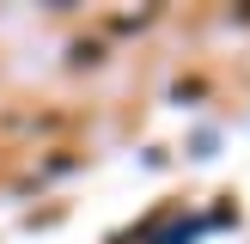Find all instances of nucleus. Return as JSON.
Returning a JSON list of instances; mask_svg holds the SVG:
<instances>
[{
  "mask_svg": "<svg viewBox=\"0 0 250 244\" xmlns=\"http://www.w3.org/2000/svg\"><path fill=\"white\" fill-rule=\"evenodd\" d=\"M195 232H202V220H183V214H159L153 226L141 232V238H146V244H189Z\"/></svg>",
  "mask_w": 250,
  "mask_h": 244,
  "instance_id": "obj_1",
  "label": "nucleus"
}]
</instances>
